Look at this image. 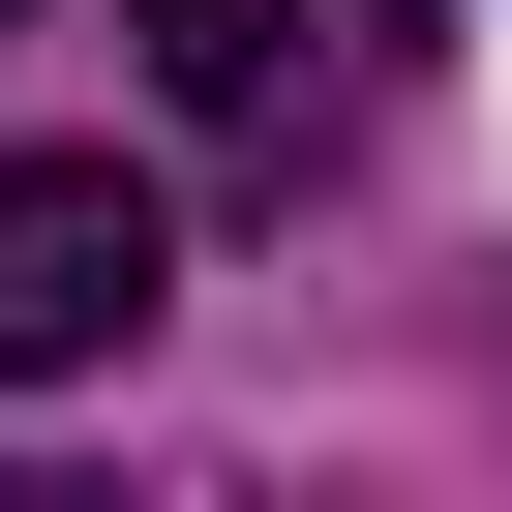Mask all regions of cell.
Returning <instances> with one entry per match:
<instances>
[{
	"label": "cell",
	"mask_w": 512,
	"mask_h": 512,
	"mask_svg": "<svg viewBox=\"0 0 512 512\" xmlns=\"http://www.w3.org/2000/svg\"><path fill=\"white\" fill-rule=\"evenodd\" d=\"M0 31H31V0H0Z\"/></svg>",
	"instance_id": "3957f363"
},
{
	"label": "cell",
	"mask_w": 512,
	"mask_h": 512,
	"mask_svg": "<svg viewBox=\"0 0 512 512\" xmlns=\"http://www.w3.org/2000/svg\"><path fill=\"white\" fill-rule=\"evenodd\" d=\"M151 91L211 151H302V0H151Z\"/></svg>",
	"instance_id": "7a4b0ae2"
},
{
	"label": "cell",
	"mask_w": 512,
	"mask_h": 512,
	"mask_svg": "<svg viewBox=\"0 0 512 512\" xmlns=\"http://www.w3.org/2000/svg\"><path fill=\"white\" fill-rule=\"evenodd\" d=\"M151 272H181V211H151L121 151H0V392L121 362V332H151Z\"/></svg>",
	"instance_id": "6da1fadb"
}]
</instances>
